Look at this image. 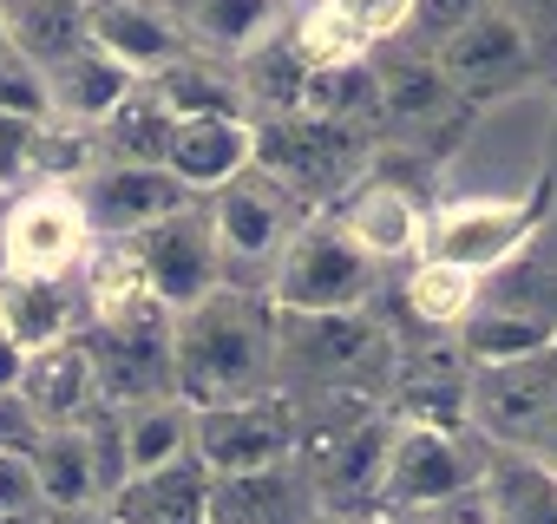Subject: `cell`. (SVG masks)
Listing matches in <instances>:
<instances>
[{
  "label": "cell",
  "mask_w": 557,
  "mask_h": 524,
  "mask_svg": "<svg viewBox=\"0 0 557 524\" xmlns=\"http://www.w3.org/2000/svg\"><path fill=\"white\" fill-rule=\"evenodd\" d=\"M171 374L184 407H223L269 394L275 380V309L256 289H210L171 315Z\"/></svg>",
  "instance_id": "obj_1"
},
{
  "label": "cell",
  "mask_w": 557,
  "mask_h": 524,
  "mask_svg": "<svg viewBox=\"0 0 557 524\" xmlns=\"http://www.w3.org/2000/svg\"><path fill=\"white\" fill-rule=\"evenodd\" d=\"M210 210V242H216V276L223 289H269V270L275 255H283V242L296 236V223L309 216L283 184H275L269 171H236L223 190L203 197Z\"/></svg>",
  "instance_id": "obj_2"
},
{
  "label": "cell",
  "mask_w": 557,
  "mask_h": 524,
  "mask_svg": "<svg viewBox=\"0 0 557 524\" xmlns=\"http://www.w3.org/2000/svg\"><path fill=\"white\" fill-rule=\"evenodd\" d=\"M374 283H381V270L348 242V229L335 216H302L296 236L283 242V255H275L262 296L283 315H348V309L374 302Z\"/></svg>",
  "instance_id": "obj_3"
},
{
  "label": "cell",
  "mask_w": 557,
  "mask_h": 524,
  "mask_svg": "<svg viewBox=\"0 0 557 524\" xmlns=\"http://www.w3.org/2000/svg\"><path fill=\"white\" fill-rule=\"evenodd\" d=\"M256 171H269L302 210L342 203L368 171V132L329 125V118H309V112L256 118Z\"/></svg>",
  "instance_id": "obj_4"
},
{
  "label": "cell",
  "mask_w": 557,
  "mask_h": 524,
  "mask_svg": "<svg viewBox=\"0 0 557 524\" xmlns=\"http://www.w3.org/2000/svg\"><path fill=\"white\" fill-rule=\"evenodd\" d=\"M537 223H544L537 197H440L426 210V255L459 262L466 276L485 283L531 249Z\"/></svg>",
  "instance_id": "obj_5"
},
{
  "label": "cell",
  "mask_w": 557,
  "mask_h": 524,
  "mask_svg": "<svg viewBox=\"0 0 557 524\" xmlns=\"http://www.w3.org/2000/svg\"><path fill=\"white\" fill-rule=\"evenodd\" d=\"M0 249H8V276H73L92 249L79 190L73 184H21L0 203Z\"/></svg>",
  "instance_id": "obj_6"
},
{
  "label": "cell",
  "mask_w": 557,
  "mask_h": 524,
  "mask_svg": "<svg viewBox=\"0 0 557 524\" xmlns=\"http://www.w3.org/2000/svg\"><path fill=\"white\" fill-rule=\"evenodd\" d=\"M275 367H296L329 394H361L374 367H387V328L368 309L348 315H283L275 309Z\"/></svg>",
  "instance_id": "obj_7"
},
{
  "label": "cell",
  "mask_w": 557,
  "mask_h": 524,
  "mask_svg": "<svg viewBox=\"0 0 557 524\" xmlns=\"http://www.w3.org/2000/svg\"><path fill=\"white\" fill-rule=\"evenodd\" d=\"M79 348L92 361L99 400L112 413L125 407H151V400H177V374H171V315H132V322H86Z\"/></svg>",
  "instance_id": "obj_8"
},
{
  "label": "cell",
  "mask_w": 557,
  "mask_h": 524,
  "mask_svg": "<svg viewBox=\"0 0 557 524\" xmlns=\"http://www.w3.org/2000/svg\"><path fill=\"white\" fill-rule=\"evenodd\" d=\"M190 459L210 478L262 472L275 459H296V407L283 394H249L223 407H190Z\"/></svg>",
  "instance_id": "obj_9"
},
{
  "label": "cell",
  "mask_w": 557,
  "mask_h": 524,
  "mask_svg": "<svg viewBox=\"0 0 557 524\" xmlns=\"http://www.w3.org/2000/svg\"><path fill=\"white\" fill-rule=\"evenodd\" d=\"M433 66L446 73V86L459 99L505 92V86H518L531 73V27H524V14L505 8V0H485V8H472L453 34H440Z\"/></svg>",
  "instance_id": "obj_10"
},
{
  "label": "cell",
  "mask_w": 557,
  "mask_h": 524,
  "mask_svg": "<svg viewBox=\"0 0 557 524\" xmlns=\"http://www.w3.org/2000/svg\"><path fill=\"white\" fill-rule=\"evenodd\" d=\"M125 242H132V255H138V270H145L151 296H158L171 315H177V309H190V302H203L210 289H223L203 197H190L184 210H171V216L145 223V229H138V236H125Z\"/></svg>",
  "instance_id": "obj_11"
},
{
  "label": "cell",
  "mask_w": 557,
  "mask_h": 524,
  "mask_svg": "<svg viewBox=\"0 0 557 524\" xmlns=\"http://www.w3.org/2000/svg\"><path fill=\"white\" fill-rule=\"evenodd\" d=\"M34 478H40V504H47V511L106 504V498L125 485L112 407H106L99 420H79V426H47L40 446H34Z\"/></svg>",
  "instance_id": "obj_12"
},
{
  "label": "cell",
  "mask_w": 557,
  "mask_h": 524,
  "mask_svg": "<svg viewBox=\"0 0 557 524\" xmlns=\"http://www.w3.org/2000/svg\"><path fill=\"white\" fill-rule=\"evenodd\" d=\"M550 407H557V348L466 367V426H479L492 446H531Z\"/></svg>",
  "instance_id": "obj_13"
},
{
  "label": "cell",
  "mask_w": 557,
  "mask_h": 524,
  "mask_svg": "<svg viewBox=\"0 0 557 524\" xmlns=\"http://www.w3.org/2000/svg\"><path fill=\"white\" fill-rule=\"evenodd\" d=\"M479 485V465L472 452L459 446V433H440V426H413V420H394V439H387V465H381V498L394 511H426L453 491Z\"/></svg>",
  "instance_id": "obj_14"
},
{
  "label": "cell",
  "mask_w": 557,
  "mask_h": 524,
  "mask_svg": "<svg viewBox=\"0 0 557 524\" xmlns=\"http://www.w3.org/2000/svg\"><path fill=\"white\" fill-rule=\"evenodd\" d=\"M79 203H86V223H92V242H125L138 236L145 223L171 216L190 203V190L164 171V164H92L79 184Z\"/></svg>",
  "instance_id": "obj_15"
},
{
  "label": "cell",
  "mask_w": 557,
  "mask_h": 524,
  "mask_svg": "<svg viewBox=\"0 0 557 524\" xmlns=\"http://www.w3.org/2000/svg\"><path fill=\"white\" fill-rule=\"evenodd\" d=\"M426 197H413L407 184H387V177H361L335 223L348 229V242L374 262V270H394V262H420L426 255Z\"/></svg>",
  "instance_id": "obj_16"
},
{
  "label": "cell",
  "mask_w": 557,
  "mask_h": 524,
  "mask_svg": "<svg viewBox=\"0 0 557 524\" xmlns=\"http://www.w3.org/2000/svg\"><path fill=\"white\" fill-rule=\"evenodd\" d=\"M86 40L106 47L112 60H125L138 79L197 53L171 0H86Z\"/></svg>",
  "instance_id": "obj_17"
},
{
  "label": "cell",
  "mask_w": 557,
  "mask_h": 524,
  "mask_svg": "<svg viewBox=\"0 0 557 524\" xmlns=\"http://www.w3.org/2000/svg\"><path fill=\"white\" fill-rule=\"evenodd\" d=\"M47 79V118H60V125H79V132H99L145 79L125 66V60H112L106 47H73L60 66H47L40 73Z\"/></svg>",
  "instance_id": "obj_18"
},
{
  "label": "cell",
  "mask_w": 557,
  "mask_h": 524,
  "mask_svg": "<svg viewBox=\"0 0 557 524\" xmlns=\"http://www.w3.org/2000/svg\"><path fill=\"white\" fill-rule=\"evenodd\" d=\"M86 328V296L79 270L73 276H0V335L21 354L60 348Z\"/></svg>",
  "instance_id": "obj_19"
},
{
  "label": "cell",
  "mask_w": 557,
  "mask_h": 524,
  "mask_svg": "<svg viewBox=\"0 0 557 524\" xmlns=\"http://www.w3.org/2000/svg\"><path fill=\"white\" fill-rule=\"evenodd\" d=\"M315 485L296 459H275L262 472H230L210 478V524H309L315 517Z\"/></svg>",
  "instance_id": "obj_20"
},
{
  "label": "cell",
  "mask_w": 557,
  "mask_h": 524,
  "mask_svg": "<svg viewBox=\"0 0 557 524\" xmlns=\"http://www.w3.org/2000/svg\"><path fill=\"white\" fill-rule=\"evenodd\" d=\"M256 164V118H177L171 145H164V171L190 190L210 197L223 190L236 171Z\"/></svg>",
  "instance_id": "obj_21"
},
{
  "label": "cell",
  "mask_w": 557,
  "mask_h": 524,
  "mask_svg": "<svg viewBox=\"0 0 557 524\" xmlns=\"http://www.w3.org/2000/svg\"><path fill=\"white\" fill-rule=\"evenodd\" d=\"M14 394L27 400V413L40 420V433H47V426H79V420H99V413H106V400H99V380H92V361H86L79 335H73V341H60V348L27 354V361H21Z\"/></svg>",
  "instance_id": "obj_22"
},
{
  "label": "cell",
  "mask_w": 557,
  "mask_h": 524,
  "mask_svg": "<svg viewBox=\"0 0 557 524\" xmlns=\"http://www.w3.org/2000/svg\"><path fill=\"white\" fill-rule=\"evenodd\" d=\"M106 511L119 524H210V472L184 452L158 472H132L106 498Z\"/></svg>",
  "instance_id": "obj_23"
},
{
  "label": "cell",
  "mask_w": 557,
  "mask_h": 524,
  "mask_svg": "<svg viewBox=\"0 0 557 524\" xmlns=\"http://www.w3.org/2000/svg\"><path fill=\"white\" fill-rule=\"evenodd\" d=\"M492 524H557V472L524 446H492L479 465Z\"/></svg>",
  "instance_id": "obj_24"
},
{
  "label": "cell",
  "mask_w": 557,
  "mask_h": 524,
  "mask_svg": "<svg viewBox=\"0 0 557 524\" xmlns=\"http://www.w3.org/2000/svg\"><path fill=\"white\" fill-rule=\"evenodd\" d=\"M184 34L197 53H223V60H243L256 53L269 34L289 27V0H171Z\"/></svg>",
  "instance_id": "obj_25"
},
{
  "label": "cell",
  "mask_w": 557,
  "mask_h": 524,
  "mask_svg": "<svg viewBox=\"0 0 557 524\" xmlns=\"http://www.w3.org/2000/svg\"><path fill=\"white\" fill-rule=\"evenodd\" d=\"M79 296H86V322H132V315H158L164 302L151 296L132 242H92L79 262ZM171 315V309H164Z\"/></svg>",
  "instance_id": "obj_26"
},
{
  "label": "cell",
  "mask_w": 557,
  "mask_h": 524,
  "mask_svg": "<svg viewBox=\"0 0 557 524\" xmlns=\"http://www.w3.org/2000/svg\"><path fill=\"white\" fill-rule=\"evenodd\" d=\"M145 86H151V99H158L171 118H249L236 73H230V66H216L210 53H190V60H177V66L151 73Z\"/></svg>",
  "instance_id": "obj_27"
},
{
  "label": "cell",
  "mask_w": 557,
  "mask_h": 524,
  "mask_svg": "<svg viewBox=\"0 0 557 524\" xmlns=\"http://www.w3.org/2000/svg\"><path fill=\"white\" fill-rule=\"evenodd\" d=\"M459 354L472 361V367H492V361H524V354H544V348H557V315H537V309H472L459 328Z\"/></svg>",
  "instance_id": "obj_28"
},
{
  "label": "cell",
  "mask_w": 557,
  "mask_h": 524,
  "mask_svg": "<svg viewBox=\"0 0 557 524\" xmlns=\"http://www.w3.org/2000/svg\"><path fill=\"white\" fill-rule=\"evenodd\" d=\"M0 27L21 60L47 73L73 47H86V0H0Z\"/></svg>",
  "instance_id": "obj_29"
},
{
  "label": "cell",
  "mask_w": 557,
  "mask_h": 524,
  "mask_svg": "<svg viewBox=\"0 0 557 524\" xmlns=\"http://www.w3.org/2000/svg\"><path fill=\"white\" fill-rule=\"evenodd\" d=\"M112 433H119V465H125V478H132V472H158V465H171V459L190 452V407H184V400L125 407V413H112Z\"/></svg>",
  "instance_id": "obj_30"
},
{
  "label": "cell",
  "mask_w": 557,
  "mask_h": 524,
  "mask_svg": "<svg viewBox=\"0 0 557 524\" xmlns=\"http://www.w3.org/2000/svg\"><path fill=\"white\" fill-rule=\"evenodd\" d=\"M296 112L309 118H329V125H381V86H374V60H355V66H309L302 73V92H296Z\"/></svg>",
  "instance_id": "obj_31"
},
{
  "label": "cell",
  "mask_w": 557,
  "mask_h": 524,
  "mask_svg": "<svg viewBox=\"0 0 557 524\" xmlns=\"http://www.w3.org/2000/svg\"><path fill=\"white\" fill-rule=\"evenodd\" d=\"M374 86H381L387 125H433L459 105V92L446 86V73L433 60H387V66H374Z\"/></svg>",
  "instance_id": "obj_32"
},
{
  "label": "cell",
  "mask_w": 557,
  "mask_h": 524,
  "mask_svg": "<svg viewBox=\"0 0 557 524\" xmlns=\"http://www.w3.org/2000/svg\"><path fill=\"white\" fill-rule=\"evenodd\" d=\"M407 315L420 328H459L472 309H479V276H466L459 262H440V255H420L413 270H407Z\"/></svg>",
  "instance_id": "obj_33"
},
{
  "label": "cell",
  "mask_w": 557,
  "mask_h": 524,
  "mask_svg": "<svg viewBox=\"0 0 557 524\" xmlns=\"http://www.w3.org/2000/svg\"><path fill=\"white\" fill-rule=\"evenodd\" d=\"M171 125H177V118L151 99V86H138L92 138H99V158H106V164H164Z\"/></svg>",
  "instance_id": "obj_34"
},
{
  "label": "cell",
  "mask_w": 557,
  "mask_h": 524,
  "mask_svg": "<svg viewBox=\"0 0 557 524\" xmlns=\"http://www.w3.org/2000/svg\"><path fill=\"white\" fill-rule=\"evenodd\" d=\"M466 354H440V361H420L400 387V413L394 420H413V426H440V433H466Z\"/></svg>",
  "instance_id": "obj_35"
},
{
  "label": "cell",
  "mask_w": 557,
  "mask_h": 524,
  "mask_svg": "<svg viewBox=\"0 0 557 524\" xmlns=\"http://www.w3.org/2000/svg\"><path fill=\"white\" fill-rule=\"evenodd\" d=\"M289 40L302 53V66H355V60H374V47L361 40L348 0H309V8L289 21Z\"/></svg>",
  "instance_id": "obj_36"
},
{
  "label": "cell",
  "mask_w": 557,
  "mask_h": 524,
  "mask_svg": "<svg viewBox=\"0 0 557 524\" xmlns=\"http://www.w3.org/2000/svg\"><path fill=\"white\" fill-rule=\"evenodd\" d=\"M0 112L47 118V79H40V66L21 60L14 47H0Z\"/></svg>",
  "instance_id": "obj_37"
},
{
  "label": "cell",
  "mask_w": 557,
  "mask_h": 524,
  "mask_svg": "<svg viewBox=\"0 0 557 524\" xmlns=\"http://www.w3.org/2000/svg\"><path fill=\"white\" fill-rule=\"evenodd\" d=\"M34 145H40V118L0 112V190L34 184Z\"/></svg>",
  "instance_id": "obj_38"
},
{
  "label": "cell",
  "mask_w": 557,
  "mask_h": 524,
  "mask_svg": "<svg viewBox=\"0 0 557 524\" xmlns=\"http://www.w3.org/2000/svg\"><path fill=\"white\" fill-rule=\"evenodd\" d=\"M348 14H355V27H361L368 47H394V40L413 34L420 0H348Z\"/></svg>",
  "instance_id": "obj_39"
},
{
  "label": "cell",
  "mask_w": 557,
  "mask_h": 524,
  "mask_svg": "<svg viewBox=\"0 0 557 524\" xmlns=\"http://www.w3.org/2000/svg\"><path fill=\"white\" fill-rule=\"evenodd\" d=\"M34 446H40V420L27 413V400H21L14 387H0V452L34 459Z\"/></svg>",
  "instance_id": "obj_40"
},
{
  "label": "cell",
  "mask_w": 557,
  "mask_h": 524,
  "mask_svg": "<svg viewBox=\"0 0 557 524\" xmlns=\"http://www.w3.org/2000/svg\"><path fill=\"white\" fill-rule=\"evenodd\" d=\"M0 511H47L34 459H21V452H0Z\"/></svg>",
  "instance_id": "obj_41"
},
{
  "label": "cell",
  "mask_w": 557,
  "mask_h": 524,
  "mask_svg": "<svg viewBox=\"0 0 557 524\" xmlns=\"http://www.w3.org/2000/svg\"><path fill=\"white\" fill-rule=\"evenodd\" d=\"M524 452H537V459H544V465H550V472H557V407H550V413H544V426H537V433H531V446H524Z\"/></svg>",
  "instance_id": "obj_42"
},
{
  "label": "cell",
  "mask_w": 557,
  "mask_h": 524,
  "mask_svg": "<svg viewBox=\"0 0 557 524\" xmlns=\"http://www.w3.org/2000/svg\"><path fill=\"white\" fill-rule=\"evenodd\" d=\"M40 524H119L106 504H79V511H40Z\"/></svg>",
  "instance_id": "obj_43"
},
{
  "label": "cell",
  "mask_w": 557,
  "mask_h": 524,
  "mask_svg": "<svg viewBox=\"0 0 557 524\" xmlns=\"http://www.w3.org/2000/svg\"><path fill=\"white\" fill-rule=\"evenodd\" d=\"M511 14H524V27H537L544 14H557V0H505Z\"/></svg>",
  "instance_id": "obj_44"
},
{
  "label": "cell",
  "mask_w": 557,
  "mask_h": 524,
  "mask_svg": "<svg viewBox=\"0 0 557 524\" xmlns=\"http://www.w3.org/2000/svg\"><path fill=\"white\" fill-rule=\"evenodd\" d=\"M0 524H40V511H0Z\"/></svg>",
  "instance_id": "obj_45"
},
{
  "label": "cell",
  "mask_w": 557,
  "mask_h": 524,
  "mask_svg": "<svg viewBox=\"0 0 557 524\" xmlns=\"http://www.w3.org/2000/svg\"><path fill=\"white\" fill-rule=\"evenodd\" d=\"M387 524H413V517H400V511H394V517H387Z\"/></svg>",
  "instance_id": "obj_46"
},
{
  "label": "cell",
  "mask_w": 557,
  "mask_h": 524,
  "mask_svg": "<svg viewBox=\"0 0 557 524\" xmlns=\"http://www.w3.org/2000/svg\"><path fill=\"white\" fill-rule=\"evenodd\" d=\"M0 276H8V249H0Z\"/></svg>",
  "instance_id": "obj_47"
},
{
  "label": "cell",
  "mask_w": 557,
  "mask_h": 524,
  "mask_svg": "<svg viewBox=\"0 0 557 524\" xmlns=\"http://www.w3.org/2000/svg\"><path fill=\"white\" fill-rule=\"evenodd\" d=\"M335 524H361V517H335Z\"/></svg>",
  "instance_id": "obj_48"
}]
</instances>
